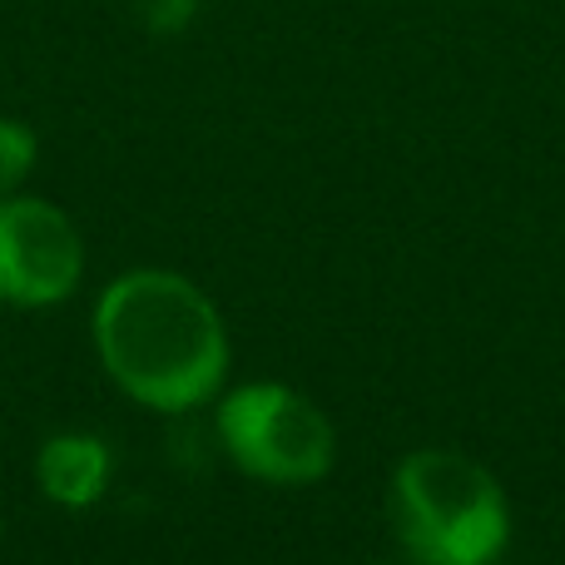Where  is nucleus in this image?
Listing matches in <instances>:
<instances>
[{
  "label": "nucleus",
  "instance_id": "nucleus-1",
  "mask_svg": "<svg viewBox=\"0 0 565 565\" xmlns=\"http://www.w3.org/2000/svg\"><path fill=\"white\" fill-rule=\"evenodd\" d=\"M105 372L154 412H189L228 372V338L214 302L179 274L139 268L109 282L95 308Z\"/></svg>",
  "mask_w": 565,
  "mask_h": 565
},
{
  "label": "nucleus",
  "instance_id": "nucleus-2",
  "mask_svg": "<svg viewBox=\"0 0 565 565\" xmlns=\"http://www.w3.org/2000/svg\"><path fill=\"white\" fill-rule=\"evenodd\" d=\"M392 521L417 565H497L511 536L497 477L447 447L412 451L397 467Z\"/></svg>",
  "mask_w": 565,
  "mask_h": 565
},
{
  "label": "nucleus",
  "instance_id": "nucleus-3",
  "mask_svg": "<svg viewBox=\"0 0 565 565\" xmlns=\"http://www.w3.org/2000/svg\"><path fill=\"white\" fill-rule=\"evenodd\" d=\"M218 437L234 467L258 481H302L328 477L332 467V422L302 392L282 382H248L218 407Z\"/></svg>",
  "mask_w": 565,
  "mask_h": 565
},
{
  "label": "nucleus",
  "instance_id": "nucleus-4",
  "mask_svg": "<svg viewBox=\"0 0 565 565\" xmlns=\"http://www.w3.org/2000/svg\"><path fill=\"white\" fill-rule=\"evenodd\" d=\"M85 274L79 228L45 199H0V298L15 308H50Z\"/></svg>",
  "mask_w": 565,
  "mask_h": 565
},
{
  "label": "nucleus",
  "instance_id": "nucleus-5",
  "mask_svg": "<svg viewBox=\"0 0 565 565\" xmlns=\"http://www.w3.org/2000/svg\"><path fill=\"white\" fill-rule=\"evenodd\" d=\"M35 481L55 507H95L109 487V447L85 431L50 437L35 457Z\"/></svg>",
  "mask_w": 565,
  "mask_h": 565
},
{
  "label": "nucleus",
  "instance_id": "nucleus-6",
  "mask_svg": "<svg viewBox=\"0 0 565 565\" xmlns=\"http://www.w3.org/2000/svg\"><path fill=\"white\" fill-rule=\"evenodd\" d=\"M35 129L20 125V119H0V199H10L35 169Z\"/></svg>",
  "mask_w": 565,
  "mask_h": 565
},
{
  "label": "nucleus",
  "instance_id": "nucleus-7",
  "mask_svg": "<svg viewBox=\"0 0 565 565\" xmlns=\"http://www.w3.org/2000/svg\"><path fill=\"white\" fill-rule=\"evenodd\" d=\"M129 15H135L149 35H179V30L199 15V0H129Z\"/></svg>",
  "mask_w": 565,
  "mask_h": 565
}]
</instances>
